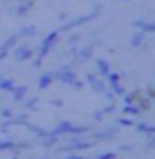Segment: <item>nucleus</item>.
<instances>
[{"mask_svg": "<svg viewBox=\"0 0 155 159\" xmlns=\"http://www.w3.org/2000/svg\"><path fill=\"white\" fill-rule=\"evenodd\" d=\"M133 28L145 34H155V22H149V20H133Z\"/></svg>", "mask_w": 155, "mask_h": 159, "instance_id": "obj_5", "label": "nucleus"}, {"mask_svg": "<svg viewBox=\"0 0 155 159\" xmlns=\"http://www.w3.org/2000/svg\"><path fill=\"white\" fill-rule=\"evenodd\" d=\"M121 2H131V0H121Z\"/></svg>", "mask_w": 155, "mask_h": 159, "instance_id": "obj_32", "label": "nucleus"}, {"mask_svg": "<svg viewBox=\"0 0 155 159\" xmlns=\"http://www.w3.org/2000/svg\"><path fill=\"white\" fill-rule=\"evenodd\" d=\"M52 106H58V107H62V106H64V99H52Z\"/></svg>", "mask_w": 155, "mask_h": 159, "instance_id": "obj_28", "label": "nucleus"}, {"mask_svg": "<svg viewBox=\"0 0 155 159\" xmlns=\"http://www.w3.org/2000/svg\"><path fill=\"white\" fill-rule=\"evenodd\" d=\"M72 86L76 88V89H82V88H84V82H80V80H74V84H72Z\"/></svg>", "mask_w": 155, "mask_h": 159, "instance_id": "obj_27", "label": "nucleus"}, {"mask_svg": "<svg viewBox=\"0 0 155 159\" xmlns=\"http://www.w3.org/2000/svg\"><path fill=\"white\" fill-rule=\"evenodd\" d=\"M125 76V74H117V72H109L107 76H106V80L109 82V86H116V84H119L121 82V78Z\"/></svg>", "mask_w": 155, "mask_h": 159, "instance_id": "obj_15", "label": "nucleus"}, {"mask_svg": "<svg viewBox=\"0 0 155 159\" xmlns=\"http://www.w3.org/2000/svg\"><path fill=\"white\" fill-rule=\"evenodd\" d=\"M86 82L89 84V88H92L96 93H103L107 89L106 84H103V78H98L96 74H88V76H86Z\"/></svg>", "mask_w": 155, "mask_h": 159, "instance_id": "obj_4", "label": "nucleus"}, {"mask_svg": "<svg viewBox=\"0 0 155 159\" xmlns=\"http://www.w3.org/2000/svg\"><path fill=\"white\" fill-rule=\"evenodd\" d=\"M117 123H119V125H123V127H133V125H135V121L129 119V117H119Z\"/></svg>", "mask_w": 155, "mask_h": 159, "instance_id": "obj_17", "label": "nucleus"}, {"mask_svg": "<svg viewBox=\"0 0 155 159\" xmlns=\"http://www.w3.org/2000/svg\"><path fill=\"white\" fill-rule=\"evenodd\" d=\"M145 98H147V99H153V98H155V86L145 89Z\"/></svg>", "mask_w": 155, "mask_h": 159, "instance_id": "obj_21", "label": "nucleus"}, {"mask_svg": "<svg viewBox=\"0 0 155 159\" xmlns=\"http://www.w3.org/2000/svg\"><path fill=\"white\" fill-rule=\"evenodd\" d=\"M96 68H98L99 78H106L107 74L112 72V68H109V62H107V60H96Z\"/></svg>", "mask_w": 155, "mask_h": 159, "instance_id": "obj_10", "label": "nucleus"}, {"mask_svg": "<svg viewBox=\"0 0 155 159\" xmlns=\"http://www.w3.org/2000/svg\"><path fill=\"white\" fill-rule=\"evenodd\" d=\"M123 113H127V116H133V117H137V116H141V109H139L137 103H125V107H123Z\"/></svg>", "mask_w": 155, "mask_h": 159, "instance_id": "obj_14", "label": "nucleus"}, {"mask_svg": "<svg viewBox=\"0 0 155 159\" xmlns=\"http://www.w3.org/2000/svg\"><path fill=\"white\" fill-rule=\"evenodd\" d=\"M98 16H99V12H92V14H84V16L72 18V20H68V22L64 24L62 28H60V32H70V30H74V28L82 26V24H88V22H92V20H96Z\"/></svg>", "mask_w": 155, "mask_h": 159, "instance_id": "obj_1", "label": "nucleus"}, {"mask_svg": "<svg viewBox=\"0 0 155 159\" xmlns=\"http://www.w3.org/2000/svg\"><path fill=\"white\" fill-rule=\"evenodd\" d=\"M14 88H16V82H14L12 78H2L0 80V89H2V92H12Z\"/></svg>", "mask_w": 155, "mask_h": 159, "instance_id": "obj_13", "label": "nucleus"}, {"mask_svg": "<svg viewBox=\"0 0 155 159\" xmlns=\"http://www.w3.org/2000/svg\"><path fill=\"white\" fill-rule=\"evenodd\" d=\"M40 66H42V58H36L34 60V68H40Z\"/></svg>", "mask_w": 155, "mask_h": 159, "instance_id": "obj_29", "label": "nucleus"}, {"mask_svg": "<svg viewBox=\"0 0 155 159\" xmlns=\"http://www.w3.org/2000/svg\"><path fill=\"white\" fill-rule=\"evenodd\" d=\"M14 60L16 62H28L34 58V50L30 46H14Z\"/></svg>", "mask_w": 155, "mask_h": 159, "instance_id": "obj_3", "label": "nucleus"}, {"mask_svg": "<svg viewBox=\"0 0 155 159\" xmlns=\"http://www.w3.org/2000/svg\"><path fill=\"white\" fill-rule=\"evenodd\" d=\"M8 149H16V141H0V151H8Z\"/></svg>", "mask_w": 155, "mask_h": 159, "instance_id": "obj_16", "label": "nucleus"}, {"mask_svg": "<svg viewBox=\"0 0 155 159\" xmlns=\"http://www.w3.org/2000/svg\"><path fill=\"white\" fill-rule=\"evenodd\" d=\"M93 119H96V121H102V119H103V111H102V109L93 113Z\"/></svg>", "mask_w": 155, "mask_h": 159, "instance_id": "obj_26", "label": "nucleus"}, {"mask_svg": "<svg viewBox=\"0 0 155 159\" xmlns=\"http://www.w3.org/2000/svg\"><path fill=\"white\" fill-rule=\"evenodd\" d=\"M151 102H153V106H155V98H153V99H151Z\"/></svg>", "mask_w": 155, "mask_h": 159, "instance_id": "obj_33", "label": "nucleus"}, {"mask_svg": "<svg viewBox=\"0 0 155 159\" xmlns=\"http://www.w3.org/2000/svg\"><path fill=\"white\" fill-rule=\"evenodd\" d=\"M116 157H117L116 151H106V153H99L96 159H116Z\"/></svg>", "mask_w": 155, "mask_h": 159, "instance_id": "obj_18", "label": "nucleus"}, {"mask_svg": "<svg viewBox=\"0 0 155 159\" xmlns=\"http://www.w3.org/2000/svg\"><path fill=\"white\" fill-rule=\"evenodd\" d=\"M20 38H34L38 34V30L36 26H24V28H20V32H16Z\"/></svg>", "mask_w": 155, "mask_h": 159, "instance_id": "obj_12", "label": "nucleus"}, {"mask_svg": "<svg viewBox=\"0 0 155 159\" xmlns=\"http://www.w3.org/2000/svg\"><path fill=\"white\" fill-rule=\"evenodd\" d=\"M2 117H6V119H12V117H14V113L10 111L8 107H4V109H2Z\"/></svg>", "mask_w": 155, "mask_h": 159, "instance_id": "obj_25", "label": "nucleus"}, {"mask_svg": "<svg viewBox=\"0 0 155 159\" xmlns=\"http://www.w3.org/2000/svg\"><path fill=\"white\" fill-rule=\"evenodd\" d=\"M54 82H56V80H54V74H52V72H46V74H42V76H40L38 88H40V89H46L48 86H52Z\"/></svg>", "mask_w": 155, "mask_h": 159, "instance_id": "obj_8", "label": "nucleus"}, {"mask_svg": "<svg viewBox=\"0 0 155 159\" xmlns=\"http://www.w3.org/2000/svg\"><path fill=\"white\" fill-rule=\"evenodd\" d=\"M102 111H103V116H109V113H113V111H116V106H113V102L109 103V106H106Z\"/></svg>", "mask_w": 155, "mask_h": 159, "instance_id": "obj_20", "label": "nucleus"}, {"mask_svg": "<svg viewBox=\"0 0 155 159\" xmlns=\"http://www.w3.org/2000/svg\"><path fill=\"white\" fill-rule=\"evenodd\" d=\"M52 133H56V135H60V137H62V135H70V133H72V123H70V121H60L58 127L54 129Z\"/></svg>", "mask_w": 155, "mask_h": 159, "instance_id": "obj_9", "label": "nucleus"}, {"mask_svg": "<svg viewBox=\"0 0 155 159\" xmlns=\"http://www.w3.org/2000/svg\"><path fill=\"white\" fill-rule=\"evenodd\" d=\"M80 40H82V36H80V34H72V36L68 38V42H70V44H78Z\"/></svg>", "mask_w": 155, "mask_h": 159, "instance_id": "obj_23", "label": "nucleus"}, {"mask_svg": "<svg viewBox=\"0 0 155 159\" xmlns=\"http://www.w3.org/2000/svg\"><path fill=\"white\" fill-rule=\"evenodd\" d=\"M58 38H60V30H54V32H50L46 38L42 40V44H40V50H38V58H46L48 54H50V50L54 48V44L58 42Z\"/></svg>", "mask_w": 155, "mask_h": 159, "instance_id": "obj_2", "label": "nucleus"}, {"mask_svg": "<svg viewBox=\"0 0 155 159\" xmlns=\"http://www.w3.org/2000/svg\"><path fill=\"white\" fill-rule=\"evenodd\" d=\"M112 92L117 93V96H123V93H125V88H123L121 84H116V86H112Z\"/></svg>", "mask_w": 155, "mask_h": 159, "instance_id": "obj_19", "label": "nucleus"}, {"mask_svg": "<svg viewBox=\"0 0 155 159\" xmlns=\"http://www.w3.org/2000/svg\"><path fill=\"white\" fill-rule=\"evenodd\" d=\"M66 159H84V157H80V155H68Z\"/></svg>", "mask_w": 155, "mask_h": 159, "instance_id": "obj_31", "label": "nucleus"}, {"mask_svg": "<svg viewBox=\"0 0 155 159\" xmlns=\"http://www.w3.org/2000/svg\"><path fill=\"white\" fill-rule=\"evenodd\" d=\"M145 36H147L145 32H141V30H137V32L133 34L131 38H129V46H131V48H141L143 44H145Z\"/></svg>", "mask_w": 155, "mask_h": 159, "instance_id": "obj_6", "label": "nucleus"}, {"mask_svg": "<svg viewBox=\"0 0 155 159\" xmlns=\"http://www.w3.org/2000/svg\"><path fill=\"white\" fill-rule=\"evenodd\" d=\"M145 149L149 151V149H155V135H149V143L145 145Z\"/></svg>", "mask_w": 155, "mask_h": 159, "instance_id": "obj_24", "label": "nucleus"}, {"mask_svg": "<svg viewBox=\"0 0 155 159\" xmlns=\"http://www.w3.org/2000/svg\"><path fill=\"white\" fill-rule=\"evenodd\" d=\"M26 92H28L26 86H16L10 93H12V99H14V102H22V99L26 98Z\"/></svg>", "mask_w": 155, "mask_h": 159, "instance_id": "obj_11", "label": "nucleus"}, {"mask_svg": "<svg viewBox=\"0 0 155 159\" xmlns=\"http://www.w3.org/2000/svg\"><path fill=\"white\" fill-rule=\"evenodd\" d=\"M32 6H34L32 0H24V2H18V6L14 8V14H16V16H26Z\"/></svg>", "mask_w": 155, "mask_h": 159, "instance_id": "obj_7", "label": "nucleus"}, {"mask_svg": "<svg viewBox=\"0 0 155 159\" xmlns=\"http://www.w3.org/2000/svg\"><path fill=\"white\" fill-rule=\"evenodd\" d=\"M131 149H133L131 145H123V147H121V151H131Z\"/></svg>", "mask_w": 155, "mask_h": 159, "instance_id": "obj_30", "label": "nucleus"}, {"mask_svg": "<svg viewBox=\"0 0 155 159\" xmlns=\"http://www.w3.org/2000/svg\"><path fill=\"white\" fill-rule=\"evenodd\" d=\"M36 103H38V98H32V99H28L24 106H26V109H32L34 106H36Z\"/></svg>", "mask_w": 155, "mask_h": 159, "instance_id": "obj_22", "label": "nucleus"}]
</instances>
